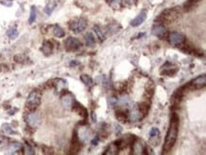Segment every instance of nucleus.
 I'll return each instance as SVG.
<instances>
[{"label":"nucleus","mask_w":206,"mask_h":155,"mask_svg":"<svg viewBox=\"0 0 206 155\" xmlns=\"http://www.w3.org/2000/svg\"><path fill=\"white\" fill-rule=\"evenodd\" d=\"M178 132H179V117L176 113H174L172 117H171L170 127L165 137L164 148H162V153L164 154H167L173 149L178 138Z\"/></svg>","instance_id":"nucleus-1"},{"label":"nucleus","mask_w":206,"mask_h":155,"mask_svg":"<svg viewBox=\"0 0 206 155\" xmlns=\"http://www.w3.org/2000/svg\"><path fill=\"white\" fill-rule=\"evenodd\" d=\"M179 14H181V12H179L178 8L168 9V10H165L161 14L160 19H161V21H165L167 23H170V22L177 20L179 17Z\"/></svg>","instance_id":"nucleus-2"},{"label":"nucleus","mask_w":206,"mask_h":155,"mask_svg":"<svg viewBox=\"0 0 206 155\" xmlns=\"http://www.w3.org/2000/svg\"><path fill=\"white\" fill-rule=\"evenodd\" d=\"M130 103H131L130 98L128 97L127 95H125V94H124V95H122L121 97L118 99V104L120 105V107H123V108L129 107Z\"/></svg>","instance_id":"nucleus-16"},{"label":"nucleus","mask_w":206,"mask_h":155,"mask_svg":"<svg viewBox=\"0 0 206 155\" xmlns=\"http://www.w3.org/2000/svg\"><path fill=\"white\" fill-rule=\"evenodd\" d=\"M201 1L202 0H187V1L184 3L185 11H191L192 9L196 8Z\"/></svg>","instance_id":"nucleus-17"},{"label":"nucleus","mask_w":206,"mask_h":155,"mask_svg":"<svg viewBox=\"0 0 206 155\" xmlns=\"http://www.w3.org/2000/svg\"><path fill=\"white\" fill-rule=\"evenodd\" d=\"M184 41H185V37L183 35L182 33L173 31L169 34V42L171 43V44L178 46V45L183 44Z\"/></svg>","instance_id":"nucleus-8"},{"label":"nucleus","mask_w":206,"mask_h":155,"mask_svg":"<svg viewBox=\"0 0 206 155\" xmlns=\"http://www.w3.org/2000/svg\"><path fill=\"white\" fill-rule=\"evenodd\" d=\"M143 116L144 114L142 113V110L138 107H133L129 111V114H128V118H129V120L132 122L140 121V120L143 118Z\"/></svg>","instance_id":"nucleus-7"},{"label":"nucleus","mask_w":206,"mask_h":155,"mask_svg":"<svg viewBox=\"0 0 206 155\" xmlns=\"http://www.w3.org/2000/svg\"><path fill=\"white\" fill-rule=\"evenodd\" d=\"M117 105H118V98L117 97L112 96V97H109L108 98V107L110 109L115 108Z\"/></svg>","instance_id":"nucleus-29"},{"label":"nucleus","mask_w":206,"mask_h":155,"mask_svg":"<svg viewBox=\"0 0 206 155\" xmlns=\"http://www.w3.org/2000/svg\"><path fill=\"white\" fill-rule=\"evenodd\" d=\"M22 148V145L20 143H12L8 146V148L6 149L7 152L10 153V154H13V153H15L17 151H19Z\"/></svg>","instance_id":"nucleus-15"},{"label":"nucleus","mask_w":206,"mask_h":155,"mask_svg":"<svg viewBox=\"0 0 206 155\" xmlns=\"http://www.w3.org/2000/svg\"><path fill=\"white\" fill-rule=\"evenodd\" d=\"M108 2H109L110 6L113 7L114 9H118L122 5V0H108Z\"/></svg>","instance_id":"nucleus-30"},{"label":"nucleus","mask_w":206,"mask_h":155,"mask_svg":"<svg viewBox=\"0 0 206 155\" xmlns=\"http://www.w3.org/2000/svg\"><path fill=\"white\" fill-rule=\"evenodd\" d=\"M73 105H74V107H72L73 109L75 111H77V113H78V114H80L81 116H83L85 118L87 117V115H88L87 109H85V108H83L82 105H79L78 103H75V104H73Z\"/></svg>","instance_id":"nucleus-19"},{"label":"nucleus","mask_w":206,"mask_h":155,"mask_svg":"<svg viewBox=\"0 0 206 155\" xmlns=\"http://www.w3.org/2000/svg\"><path fill=\"white\" fill-rule=\"evenodd\" d=\"M52 32L54 34L55 37H58V38H61V37H64L65 36V31L61 28L59 27V26H54L53 29H52Z\"/></svg>","instance_id":"nucleus-22"},{"label":"nucleus","mask_w":206,"mask_h":155,"mask_svg":"<svg viewBox=\"0 0 206 155\" xmlns=\"http://www.w3.org/2000/svg\"><path fill=\"white\" fill-rule=\"evenodd\" d=\"M91 118H92V121L94 123L97 122V117H96V114H95V113H94V111H91Z\"/></svg>","instance_id":"nucleus-38"},{"label":"nucleus","mask_w":206,"mask_h":155,"mask_svg":"<svg viewBox=\"0 0 206 155\" xmlns=\"http://www.w3.org/2000/svg\"><path fill=\"white\" fill-rule=\"evenodd\" d=\"M17 35H18V31H17V29L15 27L13 28H11L10 30L8 31V36L10 37L11 39H14L17 37Z\"/></svg>","instance_id":"nucleus-28"},{"label":"nucleus","mask_w":206,"mask_h":155,"mask_svg":"<svg viewBox=\"0 0 206 155\" xmlns=\"http://www.w3.org/2000/svg\"><path fill=\"white\" fill-rule=\"evenodd\" d=\"M77 136H78V139H80L82 142H88L90 139L91 132L87 127H81Z\"/></svg>","instance_id":"nucleus-12"},{"label":"nucleus","mask_w":206,"mask_h":155,"mask_svg":"<svg viewBox=\"0 0 206 155\" xmlns=\"http://www.w3.org/2000/svg\"><path fill=\"white\" fill-rule=\"evenodd\" d=\"M116 117L119 121H121V122H125V120H126V115L124 113H122V111H117Z\"/></svg>","instance_id":"nucleus-33"},{"label":"nucleus","mask_w":206,"mask_h":155,"mask_svg":"<svg viewBox=\"0 0 206 155\" xmlns=\"http://www.w3.org/2000/svg\"><path fill=\"white\" fill-rule=\"evenodd\" d=\"M98 142H99V137L96 136L95 138H94V139L91 141V145H92V146H97V145H98Z\"/></svg>","instance_id":"nucleus-37"},{"label":"nucleus","mask_w":206,"mask_h":155,"mask_svg":"<svg viewBox=\"0 0 206 155\" xmlns=\"http://www.w3.org/2000/svg\"><path fill=\"white\" fill-rule=\"evenodd\" d=\"M152 34L159 38H164L166 34V29L162 24L155 25L152 28Z\"/></svg>","instance_id":"nucleus-9"},{"label":"nucleus","mask_w":206,"mask_h":155,"mask_svg":"<svg viewBox=\"0 0 206 155\" xmlns=\"http://www.w3.org/2000/svg\"><path fill=\"white\" fill-rule=\"evenodd\" d=\"M25 153L26 154H34V150L29 145H26L25 146Z\"/></svg>","instance_id":"nucleus-34"},{"label":"nucleus","mask_w":206,"mask_h":155,"mask_svg":"<svg viewBox=\"0 0 206 155\" xmlns=\"http://www.w3.org/2000/svg\"><path fill=\"white\" fill-rule=\"evenodd\" d=\"M81 81L85 85L88 86V87H92L94 85V81L91 77L88 74H82L81 75Z\"/></svg>","instance_id":"nucleus-20"},{"label":"nucleus","mask_w":206,"mask_h":155,"mask_svg":"<svg viewBox=\"0 0 206 155\" xmlns=\"http://www.w3.org/2000/svg\"><path fill=\"white\" fill-rule=\"evenodd\" d=\"M123 2L125 5H134L137 3V0H122V3Z\"/></svg>","instance_id":"nucleus-36"},{"label":"nucleus","mask_w":206,"mask_h":155,"mask_svg":"<svg viewBox=\"0 0 206 155\" xmlns=\"http://www.w3.org/2000/svg\"><path fill=\"white\" fill-rule=\"evenodd\" d=\"M41 103V95L38 91H32L27 99V107L30 109H35L37 108Z\"/></svg>","instance_id":"nucleus-5"},{"label":"nucleus","mask_w":206,"mask_h":155,"mask_svg":"<svg viewBox=\"0 0 206 155\" xmlns=\"http://www.w3.org/2000/svg\"><path fill=\"white\" fill-rule=\"evenodd\" d=\"M54 6H55V4H49V5H48V6L46 7V9H45V12H46L48 14H50L51 12H52V10L54 9Z\"/></svg>","instance_id":"nucleus-35"},{"label":"nucleus","mask_w":206,"mask_h":155,"mask_svg":"<svg viewBox=\"0 0 206 155\" xmlns=\"http://www.w3.org/2000/svg\"><path fill=\"white\" fill-rule=\"evenodd\" d=\"M88 26V22L85 18H79L77 20H73L70 21V24H68V27H70V30L75 33H79L82 32L85 30Z\"/></svg>","instance_id":"nucleus-3"},{"label":"nucleus","mask_w":206,"mask_h":155,"mask_svg":"<svg viewBox=\"0 0 206 155\" xmlns=\"http://www.w3.org/2000/svg\"><path fill=\"white\" fill-rule=\"evenodd\" d=\"M62 104L63 106L66 108V109H70L73 107V104H74V98L73 96L71 95L70 93H67L65 95L62 96Z\"/></svg>","instance_id":"nucleus-11"},{"label":"nucleus","mask_w":206,"mask_h":155,"mask_svg":"<svg viewBox=\"0 0 206 155\" xmlns=\"http://www.w3.org/2000/svg\"><path fill=\"white\" fill-rule=\"evenodd\" d=\"M85 42H87V45L89 47H92L95 45V37H94V35L91 32H88L85 34Z\"/></svg>","instance_id":"nucleus-23"},{"label":"nucleus","mask_w":206,"mask_h":155,"mask_svg":"<svg viewBox=\"0 0 206 155\" xmlns=\"http://www.w3.org/2000/svg\"><path fill=\"white\" fill-rule=\"evenodd\" d=\"M149 135L152 138V137H159L160 136V131L158 127H152L150 131H149Z\"/></svg>","instance_id":"nucleus-32"},{"label":"nucleus","mask_w":206,"mask_h":155,"mask_svg":"<svg viewBox=\"0 0 206 155\" xmlns=\"http://www.w3.org/2000/svg\"><path fill=\"white\" fill-rule=\"evenodd\" d=\"M76 65H78V63H77V62H71V63H70V66H72V67H74V66H76Z\"/></svg>","instance_id":"nucleus-39"},{"label":"nucleus","mask_w":206,"mask_h":155,"mask_svg":"<svg viewBox=\"0 0 206 155\" xmlns=\"http://www.w3.org/2000/svg\"><path fill=\"white\" fill-rule=\"evenodd\" d=\"M145 19H146V13L144 12H142L131 21V26L132 27H138V26L142 25L145 21Z\"/></svg>","instance_id":"nucleus-13"},{"label":"nucleus","mask_w":206,"mask_h":155,"mask_svg":"<svg viewBox=\"0 0 206 155\" xmlns=\"http://www.w3.org/2000/svg\"><path fill=\"white\" fill-rule=\"evenodd\" d=\"M14 60L18 63H25L26 62L25 60H28V57L24 54H18L14 56Z\"/></svg>","instance_id":"nucleus-31"},{"label":"nucleus","mask_w":206,"mask_h":155,"mask_svg":"<svg viewBox=\"0 0 206 155\" xmlns=\"http://www.w3.org/2000/svg\"><path fill=\"white\" fill-rule=\"evenodd\" d=\"M36 17H37V9H36L35 6H32L31 8V14H30V18H29V23L32 24L34 21L36 20Z\"/></svg>","instance_id":"nucleus-24"},{"label":"nucleus","mask_w":206,"mask_h":155,"mask_svg":"<svg viewBox=\"0 0 206 155\" xmlns=\"http://www.w3.org/2000/svg\"><path fill=\"white\" fill-rule=\"evenodd\" d=\"M54 85H55V87H56L57 90L60 91V90H62L66 87V85H67V84H66V81H64V80H62V79H58V80L55 81Z\"/></svg>","instance_id":"nucleus-27"},{"label":"nucleus","mask_w":206,"mask_h":155,"mask_svg":"<svg viewBox=\"0 0 206 155\" xmlns=\"http://www.w3.org/2000/svg\"><path fill=\"white\" fill-rule=\"evenodd\" d=\"M26 122L27 124L32 127V128H35L39 126L40 122H41V119H40V116L38 113H30L26 115Z\"/></svg>","instance_id":"nucleus-6"},{"label":"nucleus","mask_w":206,"mask_h":155,"mask_svg":"<svg viewBox=\"0 0 206 155\" xmlns=\"http://www.w3.org/2000/svg\"><path fill=\"white\" fill-rule=\"evenodd\" d=\"M191 85L193 86V88L196 89V90H200L203 87H205L206 85V76L205 74H202L199 77H197L195 78L192 82H191Z\"/></svg>","instance_id":"nucleus-10"},{"label":"nucleus","mask_w":206,"mask_h":155,"mask_svg":"<svg viewBox=\"0 0 206 155\" xmlns=\"http://www.w3.org/2000/svg\"><path fill=\"white\" fill-rule=\"evenodd\" d=\"M82 47V43L75 37H68L65 41V49L67 51H76Z\"/></svg>","instance_id":"nucleus-4"},{"label":"nucleus","mask_w":206,"mask_h":155,"mask_svg":"<svg viewBox=\"0 0 206 155\" xmlns=\"http://www.w3.org/2000/svg\"><path fill=\"white\" fill-rule=\"evenodd\" d=\"M1 131H2L5 134H9V135H11V134H15V131H13V128L12 127L11 125H9V124H3V125H2V127H1Z\"/></svg>","instance_id":"nucleus-25"},{"label":"nucleus","mask_w":206,"mask_h":155,"mask_svg":"<svg viewBox=\"0 0 206 155\" xmlns=\"http://www.w3.org/2000/svg\"><path fill=\"white\" fill-rule=\"evenodd\" d=\"M118 151H119V148H118L117 144L113 143L107 149V150H106V152H104V154H106V155H109V154L113 155V154H117Z\"/></svg>","instance_id":"nucleus-21"},{"label":"nucleus","mask_w":206,"mask_h":155,"mask_svg":"<svg viewBox=\"0 0 206 155\" xmlns=\"http://www.w3.org/2000/svg\"><path fill=\"white\" fill-rule=\"evenodd\" d=\"M93 30H94V31H95L97 37L100 39V41H104L105 40V34L103 33V31L100 29L99 26H94Z\"/></svg>","instance_id":"nucleus-26"},{"label":"nucleus","mask_w":206,"mask_h":155,"mask_svg":"<svg viewBox=\"0 0 206 155\" xmlns=\"http://www.w3.org/2000/svg\"><path fill=\"white\" fill-rule=\"evenodd\" d=\"M132 151H133L132 153L133 154H136V155L143 154V151H144L143 144L140 140H136L133 143V146H132Z\"/></svg>","instance_id":"nucleus-14"},{"label":"nucleus","mask_w":206,"mask_h":155,"mask_svg":"<svg viewBox=\"0 0 206 155\" xmlns=\"http://www.w3.org/2000/svg\"><path fill=\"white\" fill-rule=\"evenodd\" d=\"M42 51L46 55H49L51 53H52V50H53V46L52 44L49 42V41H45L44 44H43V47H42Z\"/></svg>","instance_id":"nucleus-18"}]
</instances>
